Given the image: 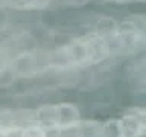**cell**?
<instances>
[{
    "mask_svg": "<svg viewBox=\"0 0 146 137\" xmlns=\"http://www.w3.org/2000/svg\"><path fill=\"white\" fill-rule=\"evenodd\" d=\"M82 119L81 108L75 102L43 104L34 111V122L44 125L50 131H67L72 130Z\"/></svg>",
    "mask_w": 146,
    "mask_h": 137,
    "instance_id": "obj_1",
    "label": "cell"
},
{
    "mask_svg": "<svg viewBox=\"0 0 146 137\" xmlns=\"http://www.w3.org/2000/svg\"><path fill=\"white\" fill-rule=\"evenodd\" d=\"M122 137H145L146 134V110L141 105L128 108L119 117Z\"/></svg>",
    "mask_w": 146,
    "mask_h": 137,
    "instance_id": "obj_2",
    "label": "cell"
},
{
    "mask_svg": "<svg viewBox=\"0 0 146 137\" xmlns=\"http://www.w3.org/2000/svg\"><path fill=\"white\" fill-rule=\"evenodd\" d=\"M53 0H3L8 9H17V11H43L50 6Z\"/></svg>",
    "mask_w": 146,
    "mask_h": 137,
    "instance_id": "obj_3",
    "label": "cell"
},
{
    "mask_svg": "<svg viewBox=\"0 0 146 137\" xmlns=\"http://www.w3.org/2000/svg\"><path fill=\"white\" fill-rule=\"evenodd\" d=\"M17 137H50V130L38 122L29 120L20 125Z\"/></svg>",
    "mask_w": 146,
    "mask_h": 137,
    "instance_id": "obj_4",
    "label": "cell"
},
{
    "mask_svg": "<svg viewBox=\"0 0 146 137\" xmlns=\"http://www.w3.org/2000/svg\"><path fill=\"white\" fill-rule=\"evenodd\" d=\"M99 137H122V128L119 117H108L100 122Z\"/></svg>",
    "mask_w": 146,
    "mask_h": 137,
    "instance_id": "obj_5",
    "label": "cell"
},
{
    "mask_svg": "<svg viewBox=\"0 0 146 137\" xmlns=\"http://www.w3.org/2000/svg\"><path fill=\"white\" fill-rule=\"evenodd\" d=\"M18 123H0V137H17Z\"/></svg>",
    "mask_w": 146,
    "mask_h": 137,
    "instance_id": "obj_6",
    "label": "cell"
},
{
    "mask_svg": "<svg viewBox=\"0 0 146 137\" xmlns=\"http://www.w3.org/2000/svg\"><path fill=\"white\" fill-rule=\"evenodd\" d=\"M11 52L3 47V46H0V78H2L5 73L8 70V66H9V59H11Z\"/></svg>",
    "mask_w": 146,
    "mask_h": 137,
    "instance_id": "obj_7",
    "label": "cell"
},
{
    "mask_svg": "<svg viewBox=\"0 0 146 137\" xmlns=\"http://www.w3.org/2000/svg\"><path fill=\"white\" fill-rule=\"evenodd\" d=\"M91 2V0H64V3L70 8H82V6H87Z\"/></svg>",
    "mask_w": 146,
    "mask_h": 137,
    "instance_id": "obj_8",
    "label": "cell"
},
{
    "mask_svg": "<svg viewBox=\"0 0 146 137\" xmlns=\"http://www.w3.org/2000/svg\"><path fill=\"white\" fill-rule=\"evenodd\" d=\"M113 5H126V3H143L145 0H105Z\"/></svg>",
    "mask_w": 146,
    "mask_h": 137,
    "instance_id": "obj_9",
    "label": "cell"
}]
</instances>
